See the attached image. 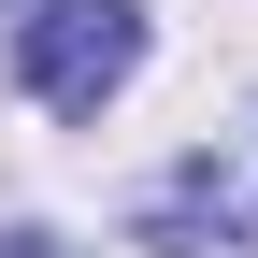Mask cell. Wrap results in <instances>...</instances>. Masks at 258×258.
<instances>
[{"label": "cell", "instance_id": "6da1fadb", "mask_svg": "<svg viewBox=\"0 0 258 258\" xmlns=\"http://www.w3.org/2000/svg\"><path fill=\"white\" fill-rule=\"evenodd\" d=\"M144 72V0H29L15 15V86L43 115H101Z\"/></svg>", "mask_w": 258, "mask_h": 258}, {"label": "cell", "instance_id": "3957f363", "mask_svg": "<svg viewBox=\"0 0 258 258\" xmlns=\"http://www.w3.org/2000/svg\"><path fill=\"white\" fill-rule=\"evenodd\" d=\"M15 258H57V244H15Z\"/></svg>", "mask_w": 258, "mask_h": 258}, {"label": "cell", "instance_id": "7a4b0ae2", "mask_svg": "<svg viewBox=\"0 0 258 258\" xmlns=\"http://www.w3.org/2000/svg\"><path fill=\"white\" fill-rule=\"evenodd\" d=\"M230 244H244V172L186 158V172L144 201V258H230Z\"/></svg>", "mask_w": 258, "mask_h": 258}]
</instances>
